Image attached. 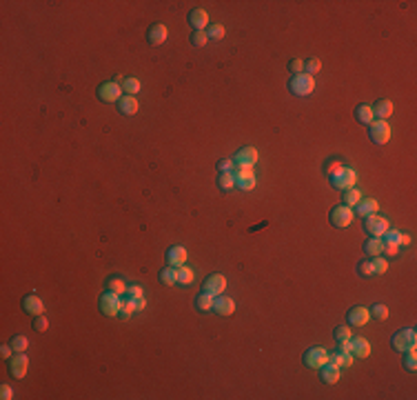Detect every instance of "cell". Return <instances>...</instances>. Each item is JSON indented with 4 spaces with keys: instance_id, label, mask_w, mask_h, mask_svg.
I'll list each match as a JSON object with an SVG mask.
<instances>
[{
    "instance_id": "obj_1",
    "label": "cell",
    "mask_w": 417,
    "mask_h": 400,
    "mask_svg": "<svg viewBox=\"0 0 417 400\" xmlns=\"http://www.w3.org/2000/svg\"><path fill=\"white\" fill-rule=\"evenodd\" d=\"M390 345H393V349L399 351V353L415 349V347H417V333H415V329H410V327H408V329L395 331L393 338H390Z\"/></svg>"
},
{
    "instance_id": "obj_2",
    "label": "cell",
    "mask_w": 417,
    "mask_h": 400,
    "mask_svg": "<svg viewBox=\"0 0 417 400\" xmlns=\"http://www.w3.org/2000/svg\"><path fill=\"white\" fill-rule=\"evenodd\" d=\"M313 89H315V78L308 74H297V76H291L289 80V91L293 96H308L313 94Z\"/></svg>"
},
{
    "instance_id": "obj_3",
    "label": "cell",
    "mask_w": 417,
    "mask_h": 400,
    "mask_svg": "<svg viewBox=\"0 0 417 400\" xmlns=\"http://www.w3.org/2000/svg\"><path fill=\"white\" fill-rule=\"evenodd\" d=\"M328 180H331V184H333V187H337V189H348V187H355L357 173H355V169L342 165L337 171L328 173Z\"/></svg>"
},
{
    "instance_id": "obj_4",
    "label": "cell",
    "mask_w": 417,
    "mask_h": 400,
    "mask_svg": "<svg viewBox=\"0 0 417 400\" xmlns=\"http://www.w3.org/2000/svg\"><path fill=\"white\" fill-rule=\"evenodd\" d=\"M302 360H304V365L308 369H322L328 360H331V356H328V351L324 349V347H311V349L304 351Z\"/></svg>"
},
{
    "instance_id": "obj_5",
    "label": "cell",
    "mask_w": 417,
    "mask_h": 400,
    "mask_svg": "<svg viewBox=\"0 0 417 400\" xmlns=\"http://www.w3.org/2000/svg\"><path fill=\"white\" fill-rule=\"evenodd\" d=\"M368 136L375 145H386L390 140V125L388 120H373L368 125Z\"/></svg>"
},
{
    "instance_id": "obj_6",
    "label": "cell",
    "mask_w": 417,
    "mask_h": 400,
    "mask_svg": "<svg viewBox=\"0 0 417 400\" xmlns=\"http://www.w3.org/2000/svg\"><path fill=\"white\" fill-rule=\"evenodd\" d=\"M98 305H100V311L105 316H118V311H120V296L107 289L105 294H100Z\"/></svg>"
},
{
    "instance_id": "obj_7",
    "label": "cell",
    "mask_w": 417,
    "mask_h": 400,
    "mask_svg": "<svg viewBox=\"0 0 417 400\" xmlns=\"http://www.w3.org/2000/svg\"><path fill=\"white\" fill-rule=\"evenodd\" d=\"M233 176H235V187H240L242 191H251V189L255 187L253 167H235Z\"/></svg>"
},
{
    "instance_id": "obj_8",
    "label": "cell",
    "mask_w": 417,
    "mask_h": 400,
    "mask_svg": "<svg viewBox=\"0 0 417 400\" xmlns=\"http://www.w3.org/2000/svg\"><path fill=\"white\" fill-rule=\"evenodd\" d=\"M353 216H355V212L351 207H346V205H337V207H333V212H331V225L333 227L344 229L353 223Z\"/></svg>"
},
{
    "instance_id": "obj_9",
    "label": "cell",
    "mask_w": 417,
    "mask_h": 400,
    "mask_svg": "<svg viewBox=\"0 0 417 400\" xmlns=\"http://www.w3.org/2000/svg\"><path fill=\"white\" fill-rule=\"evenodd\" d=\"M120 91H122V87L118 80H111V83H102L100 87H98V98H100L102 102H118L122 98L120 96Z\"/></svg>"
},
{
    "instance_id": "obj_10",
    "label": "cell",
    "mask_w": 417,
    "mask_h": 400,
    "mask_svg": "<svg viewBox=\"0 0 417 400\" xmlns=\"http://www.w3.org/2000/svg\"><path fill=\"white\" fill-rule=\"evenodd\" d=\"M29 367V358L25 356V351H16L12 358H9V373L14 378H25Z\"/></svg>"
},
{
    "instance_id": "obj_11",
    "label": "cell",
    "mask_w": 417,
    "mask_h": 400,
    "mask_svg": "<svg viewBox=\"0 0 417 400\" xmlns=\"http://www.w3.org/2000/svg\"><path fill=\"white\" fill-rule=\"evenodd\" d=\"M364 229H366L370 236H384L386 229H388V218H382V216H377V214L366 216L364 218Z\"/></svg>"
},
{
    "instance_id": "obj_12",
    "label": "cell",
    "mask_w": 417,
    "mask_h": 400,
    "mask_svg": "<svg viewBox=\"0 0 417 400\" xmlns=\"http://www.w3.org/2000/svg\"><path fill=\"white\" fill-rule=\"evenodd\" d=\"M224 289H226V278L222 274H211L202 285V291H207V294L213 296V298L220 296V294H224Z\"/></svg>"
},
{
    "instance_id": "obj_13",
    "label": "cell",
    "mask_w": 417,
    "mask_h": 400,
    "mask_svg": "<svg viewBox=\"0 0 417 400\" xmlns=\"http://www.w3.org/2000/svg\"><path fill=\"white\" fill-rule=\"evenodd\" d=\"M233 162L235 167H253L257 162V151L253 147H242L233 153Z\"/></svg>"
},
{
    "instance_id": "obj_14",
    "label": "cell",
    "mask_w": 417,
    "mask_h": 400,
    "mask_svg": "<svg viewBox=\"0 0 417 400\" xmlns=\"http://www.w3.org/2000/svg\"><path fill=\"white\" fill-rule=\"evenodd\" d=\"M368 318H370L368 309H366V307H362V305L351 307L348 314H346V320H348V325H351V327H364L368 322Z\"/></svg>"
},
{
    "instance_id": "obj_15",
    "label": "cell",
    "mask_w": 417,
    "mask_h": 400,
    "mask_svg": "<svg viewBox=\"0 0 417 400\" xmlns=\"http://www.w3.org/2000/svg\"><path fill=\"white\" fill-rule=\"evenodd\" d=\"M211 311H215L218 316H231L235 311V300L229 298V296H224V294L215 296V298H213V309H211Z\"/></svg>"
},
{
    "instance_id": "obj_16",
    "label": "cell",
    "mask_w": 417,
    "mask_h": 400,
    "mask_svg": "<svg viewBox=\"0 0 417 400\" xmlns=\"http://www.w3.org/2000/svg\"><path fill=\"white\" fill-rule=\"evenodd\" d=\"M189 25H191L195 32H204L209 27V14L204 9H191L189 12Z\"/></svg>"
},
{
    "instance_id": "obj_17",
    "label": "cell",
    "mask_w": 417,
    "mask_h": 400,
    "mask_svg": "<svg viewBox=\"0 0 417 400\" xmlns=\"http://www.w3.org/2000/svg\"><path fill=\"white\" fill-rule=\"evenodd\" d=\"M23 309L27 311V314H32V316H40L45 311V305H43V300H40L36 294H29V296H25V298H23Z\"/></svg>"
},
{
    "instance_id": "obj_18",
    "label": "cell",
    "mask_w": 417,
    "mask_h": 400,
    "mask_svg": "<svg viewBox=\"0 0 417 400\" xmlns=\"http://www.w3.org/2000/svg\"><path fill=\"white\" fill-rule=\"evenodd\" d=\"M377 200H373V198H366V200H359L357 205L353 207V212L357 214V216H362V218H366V216H373V214H377Z\"/></svg>"
},
{
    "instance_id": "obj_19",
    "label": "cell",
    "mask_w": 417,
    "mask_h": 400,
    "mask_svg": "<svg viewBox=\"0 0 417 400\" xmlns=\"http://www.w3.org/2000/svg\"><path fill=\"white\" fill-rule=\"evenodd\" d=\"M370 109H373V116L377 118V120H388L390 114H393V102L386 100V98H379Z\"/></svg>"
},
{
    "instance_id": "obj_20",
    "label": "cell",
    "mask_w": 417,
    "mask_h": 400,
    "mask_svg": "<svg viewBox=\"0 0 417 400\" xmlns=\"http://www.w3.org/2000/svg\"><path fill=\"white\" fill-rule=\"evenodd\" d=\"M167 263L171 265V267H182L184 263H187V249L184 247H180V245H176V247H171L167 251Z\"/></svg>"
},
{
    "instance_id": "obj_21",
    "label": "cell",
    "mask_w": 417,
    "mask_h": 400,
    "mask_svg": "<svg viewBox=\"0 0 417 400\" xmlns=\"http://www.w3.org/2000/svg\"><path fill=\"white\" fill-rule=\"evenodd\" d=\"M351 353L357 358H366L370 356V342L366 338H353L351 336Z\"/></svg>"
},
{
    "instance_id": "obj_22",
    "label": "cell",
    "mask_w": 417,
    "mask_h": 400,
    "mask_svg": "<svg viewBox=\"0 0 417 400\" xmlns=\"http://www.w3.org/2000/svg\"><path fill=\"white\" fill-rule=\"evenodd\" d=\"M147 40L151 45H162L164 40H167V27L160 23H156V25H151L149 27V32H147Z\"/></svg>"
},
{
    "instance_id": "obj_23",
    "label": "cell",
    "mask_w": 417,
    "mask_h": 400,
    "mask_svg": "<svg viewBox=\"0 0 417 400\" xmlns=\"http://www.w3.org/2000/svg\"><path fill=\"white\" fill-rule=\"evenodd\" d=\"M317 371H320L322 380L326 382V384H335V382L339 380V367H337V365H333L331 360H328L322 369H317Z\"/></svg>"
},
{
    "instance_id": "obj_24",
    "label": "cell",
    "mask_w": 417,
    "mask_h": 400,
    "mask_svg": "<svg viewBox=\"0 0 417 400\" xmlns=\"http://www.w3.org/2000/svg\"><path fill=\"white\" fill-rule=\"evenodd\" d=\"M138 98L136 96H122L120 100H118V109H120V114H125V116H133L138 111Z\"/></svg>"
},
{
    "instance_id": "obj_25",
    "label": "cell",
    "mask_w": 417,
    "mask_h": 400,
    "mask_svg": "<svg viewBox=\"0 0 417 400\" xmlns=\"http://www.w3.org/2000/svg\"><path fill=\"white\" fill-rule=\"evenodd\" d=\"M362 200V193H359L357 187H348V189H342V205H346V207H355V205Z\"/></svg>"
},
{
    "instance_id": "obj_26",
    "label": "cell",
    "mask_w": 417,
    "mask_h": 400,
    "mask_svg": "<svg viewBox=\"0 0 417 400\" xmlns=\"http://www.w3.org/2000/svg\"><path fill=\"white\" fill-rule=\"evenodd\" d=\"M355 118H357V122H362V125H370V122L375 120L370 105H357L355 107Z\"/></svg>"
},
{
    "instance_id": "obj_27",
    "label": "cell",
    "mask_w": 417,
    "mask_h": 400,
    "mask_svg": "<svg viewBox=\"0 0 417 400\" xmlns=\"http://www.w3.org/2000/svg\"><path fill=\"white\" fill-rule=\"evenodd\" d=\"M160 283L164 287H173V285H178V269L176 267H164V269L160 271Z\"/></svg>"
},
{
    "instance_id": "obj_28",
    "label": "cell",
    "mask_w": 417,
    "mask_h": 400,
    "mask_svg": "<svg viewBox=\"0 0 417 400\" xmlns=\"http://www.w3.org/2000/svg\"><path fill=\"white\" fill-rule=\"evenodd\" d=\"M382 249H384V243L379 236H373V238H368L366 243H364V251H366L368 256H382Z\"/></svg>"
},
{
    "instance_id": "obj_29",
    "label": "cell",
    "mask_w": 417,
    "mask_h": 400,
    "mask_svg": "<svg viewBox=\"0 0 417 400\" xmlns=\"http://www.w3.org/2000/svg\"><path fill=\"white\" fill-rule=\"evenodd\" d=\"M107 289L113 291V294H118V296L127 294V285H125V280H122L120 276H111V278L107 280Z\"/></svg>"
},
{
    "instance_id": "obj_30",
    "label": "cell",
    "mask_w": 417,
    "mask_h": 400,
    "mask_svg": "<svg viewBox=\"0 0 417 400\" xmlns=\"http://www.w3.org/2000/svg\"><path fill=\"white\" fill-rule=\"evenodd\" d=\"M218 187L222 189V191H231V189L235 187V176H233V171H220V176H218Z\"/></svg>"
},
{
    "instance_id": "obj_31",
    "label": "cell",
    "mask_w": 417,
    "mask_h": 400,
    "mask_svg": "<svg viewBox=\"0 0 417 400\" xmlns=\"http://www.w3.org/2000/svg\"><path fill=\"white\" fill-rule=\"evenodd\" d=\"M136 311V300H131V298H120V311H118V316L122 318V320H127L129 316Z\"/></svg>"
},
{
    "instance_id": "obj_32",
    "label": "cell",
    "mask_w": 417,
    "mask_h": 400,
    "mask_svg": "<svg viewBox=\"0 0 417 400\" xmlns=\"http://www.w3.org/2000/svg\"><path fill=\"white\" fill-rule=\"evenodd\" d=\"M120 87H122V91H125L127 96H133V94H138V91L142 89V85H140V80H138V78H125Z\"/></svg>"
},
{
    "instance_id": "obj_33",
    "label": "cell",
    "mask_w": 417,
    "mask_h": 400,
    "mask_svg": "<svg viewBox=\"0 0 417 400\" xmlns=\"http://www.w3.org/2000/svg\"><path fill=\"white\" fill-rule=\"evenodd\" d=\"M195 307H198L200 311H211L213 309V296H209L207 291H202V294L195 298Z\"/></svg>"
},
{
    "instance_id": "obj_34",
    "label": "cell",
    "mask_w": 417,
    "mask_h": 400,
    "mask_svg": "<svg viewBox=\"0 0 417 400\" xmlns=\"http://www.w3.org/2000/svg\"><path fill=\"white\" fill-rule=\"evenodd\" d=\"M333 365L337 367H351L353 365V353H342V351H335L331 358Z\"/></svg>"
},
{
    "instance_id": "obj_35",
    "label": "cell",
    "mask_w": 417,
    "mask_h": 400,
    "mask_svg": "<svg viewBox=\"0 0 417 400\" xmlns=\"http://www.w3.org/2000/svg\"><path fill=\"white\" fill-rule=\"evenodd\" d=\"M224 27L222 25H218V23H213V25H209L207 27V36H209V40H222L224 38Z\"/></svg>"
},
{
    "instance_id": "obj_36",
    "label": "cell",
    "mask_w": 417,
    "mask_h": 400,
    "mask_svg": "<svg viewBox=\"0 0 417 400\" xmlns=\"http://www.w3.org/2000/svg\"><path fill=\"white\" fill-rule=\"evenodd\" d=\"M191 280H193V271L184 265L178 267V283L180 285H191Z\"/></svg>"
},
{
    "instance_id": "obj_37",
    "label": "cell",
    "mask_w": 417,
    "mask_h": 400,
    "mask_svg": "<svg viewBox=\"0 0 417 400\" xmlns=\"http://www.w3.org/2000/svg\"><path fill=\"white\" fill-rule=\"evenodd\" d=\"M368 314L373 316L375 320H386V318H388V307L386 305H373Z\"/></svg>"
},
{
    "instance_id": "obj_38",
    "label": "cell",
    "mask_w": 417,
    "mask_h": 400,
    "mask_svg": "<svg viewBox=\"0 0 417 400\" xmlns=\"http://www.w3.org/2000/svg\"><path fill=\"white\" fill-rule=\"evenodd\" d=\"M320 69H322L320 58H308L306 63H304V74H308V76H315Z\"/></svg>"
},
{
    "instance_id": "obj_39",
    "label": "cell",
    "mask_w": 417,
    "mask_h": 400,
    "mask_svg": "<svg viewBox=\"0 0 417 400\" xmlns=\"http://www.w3.org/2000/svg\"><path fill=\"white\" fill-rule=\"evenodd\" d=\"M373 271L375 274H386L388 271V263H386V258H382V256H373Z\"/></svg>"
},
{
    "instance_id": "obj_40",
    "label": "cell",
    "mask_w": 417,
    "mask_h": 400,
    "mask_svg": "<svg viewBox=\"0 0 417 400\" xmlns=\"http://www.w3.org/2000/svg\"><path fill=\"white\" fill-rule=\"evenodd\" d=\"M404 367L408 369V371H415L417 369V356H415V349H410V351H404Z\"/></svg>"
},
{
    "instance_id": "obj_41",
    "label": "cell",
    "mask_w": 417,
    "mask_h": 400,
    "mask_svg": "<svg viewBox=\"0 0 417 400\" xmlns=\"http://www.w3.org/2000/svg\"><path fill=\"white\" fill-rule=\"evenodd\" d=\"M357 271H359V276H375V271H373V263H370L368 258H364V260H359L357 263Z\"/></svg>"
},
{
    "instance_id": "obj_42",
    "label": "cell",
    "mask_w": 417,
    "mask_h": 400,
    "mask_svg": "<svg viewBox=\"0 0 417 400\" xmlns=\"http://www.w3.org/2000/svg\"><path fill=\"white\" fill-rule=\"evenodd\" d=\"M9 345L14 347V351H25L29 347V340L25 336H14L12 340H9Z\"/></svg>"
},
{
    "instance_id": "obj_43",
    "label": "cell",
    "mask_w": 417,
    "mask_h": 400,
    "mask_svg": "<svg viewBox=\"0 0 417 400\" xmlns=\"http://www.w3.org/2000/svg\"><path fill=\"white\" fill-rule=\"evenodd\" d=\"M207 43H209L207 32H193L191 34V45H193V47H204Z\"/></svg>"
},
{
    "instance_id": "obj_44",
    "label": "cell",
    "mask_w": 417,
    "mask_h": 400,
    "mask_svg": "<svg viewBox=\"0 0 417 400\" xmlns=\"http://www.w3.org/2000/svg\"><path fill=\"white\" fill-rule=\"evenodd\" d=\"M289 71H291L293 76L302 74V71H304V60H300V58H293L291 63H289Z\"/></svg>"
},
{
    "instance_id": "obj_45",
    "label": "cell",
    "mask_w": 417,
    "mask_h": 400,
    "mask_svg": "<svg viewBox=\"0 0 417 400\" xmlns=\"http://www.w3.org/2000/svg\"><path fill=\"white\" fill-rule=\"evenodd\" d=\"M127 298H131V300H138V298H142V287L140 285H133V287H127Z\"/></svg>"
},
{
    "instance_id": "obj_46",
    "label": "cell",
    "mask_w": 417,
    "mask_h": 400,
    "mask_svg": "<svg viewBox=\"0 0 417 400\" xmlns=\"http://www.w3.org/2000/svg\"><path fill=\"white\" fill-rule=\"evenodd\" d=\"M351 338V327H337L335 329V340L342 342V340H348Z\"/></svg>"
},
{
    "instance_id": "obj_47",
    "label": "cell",
    "mask_w": 417,
    "mask_h": 400,
    "mask_svg": "<svg viewBox=\"0 0 417 400\" xmlns=\"http://www.w3.org/2000/svg\"><path fill=\"white\" fill-rule=\"evenodd\" d=\"M47 327H49L47 318H45L43 314L36 316V320H34V329H36V331H47Z\"/></svg>"
},
{
    "instance_id": "obj_48",
    "label": "cell",
    "mask_w": 417,
    "mask_h": 400,
    "mask_svg": "<svg viewBox=\"0 0 417 400\" xmlns=\"http://www.w3.org/2000/svg\"><path fill=\"white\" fill-rule=\"evenodd\" d=\"M0 398H3V400H12L14 398V391H12L9 384H0Z\"/></svg>"
},
{
    "instance_id": "obj_49",
    "label": "cell",
    "mask_w": 417,
    "mask_h": 400,
    "mask_svg": "<svg viewBox=\"0 0 417 400\" xmlns=\"http://www.w3.org/2000/svg\"><path fill=\"white\" fill-rule=\"evenodd\" d=\"M233 165H235V162L226 158V160H220V162H218V169H220V171H233V169H235Z\"/></svg>"
},
{
    "instance_id": "obj_50",
    "label": "cell",
    "mask_w": 417,
    "mask_h": 400,
    "mask_svg": "<svg viewBox=\"0 0 417 400\" xmlns=\"http://www.w3.org/2000/svg\"><path fill=\"white\" fill-rule=\"evenodd\" d=\"M14 353H16V351H14V347H12V345H3V347H0V356H3L5 360H9V358H12Z\"/></svg>"
},
{
    "instance_id": "obj_51",
    "label": "cell",
    "mask_w": 417,
    "mask_h": 400,
    "mask_svg": "<svg viewBox=\"0 0 417 400\" xmlns=\"http://www.w3.org/2000/svg\"><path fill=\"white\" fill-rule=\"evenodd\" d=\"M397 251H399L397 245H386V243H384L382 254H386V256H390V258H393V256H397Z\"/></svg>"
},
{
    "instance_id": "obj_52",
    "label": "cell",
    "mask_w": 417,
    "mask_h": 400,
    "mask_svg": "<svg viewBox=\"0 0 417 400\" xmlns=\"http://www.w3.org/2000/svg\"><path fill=\"white\" fill-rule=\"evenodd\" d=\"M337 351H342V353H351V338H348V340L337 342Z\"/></svg>"
},
{
    "instance_id": "obj_53",
    "label": "cell",
    "mask_w": 417,
    "mask_h": 400,
    "mask_svg": "<svg viewBox=\"0 0 417 400\" xmlns=\"http://www.w3.org/2000/svg\"><path fill=\"white\" fill-rule=\"evenodd\" d=\"M339 167H342V162H337V160L328 162V165H326V173H333V171H337Z\"/></svg>"
},
{
    "instance_id": "obj_54",
    "label": "cell",
    "mask_w": 417,
    "mask_h": 400,
    "mask_svg": "<svg viewBox=\"0 0 417 400\" xmlns=\"http://www.w3.org/2000/svg\"><path fill=\"white\" fill-rule=\"evenodd\" d=\"M145 307H147V300H145V296H142V298L136 300V311H142Z\"/></svg>"
},
{
    "instance_id": "obj_55",
    "label": "cell",
    "mask_w": 417,
    "mask_h": 400,
    "mask_svg": "<svg viewBox=\"0 0 417 400\" xmlns=\"http://www.w3.org/2000/svg\"><path fill=\"white\" fill-rule=\"evenodd\" d=\"M401 245H404V247H406V245H410V236H408V234H401V243H399V247H401Z\"/></svg>"
}]
</instances>
